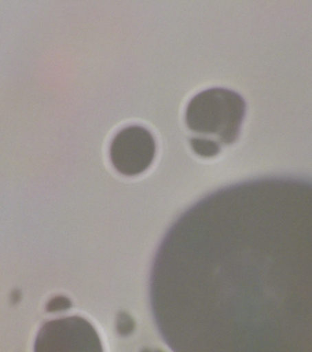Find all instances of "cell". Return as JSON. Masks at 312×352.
Returning <instances> with one entry per match:
<instances>
[{"label": "cell", "mask_w": 312, "mask_h": 352, "mask_svg": "<svg viewBox=\"0 0 312 352\" xmlns=\"http://www.w3.org/2000/svg\"><path fill=\"white\" fill-rule=\"evenodd\" d=\"M246 111V101L238 93L208 89L192 97L186 122L190 131L216 137L220 145H231L240 137Z\"/></svg>", "instance_id": "1"}, {"label": "cell", "mask_w": 312, "mask_h": 352, "mask_svg": "<svg viewBox=\"0 0 312 352\" xmlns=\"http://www.w3.org/2000/svg\"><path fill=\"white\" fill-rule=\"evenodd\" d=\"M34 352H103V348L90 322L68 317L43 325L36 336Z\"/></svg>", "instance_id": "2"}, {"label": "cell", "mask_w": 312, "mask_h": 352, "mask_svg": "<svg viewBox=\"0 0 312 352\" xmlns=\"http://www.w3.org/2000/svg\"><path fill=\"white\" fill-rule=\"evenodd\" d=\"M153 135L142 126H129L113 138L109 157L113 167L120 173L135 176L148 169L155 157Z\"/></svg>", "instance_id": "3"}, {"label": "cell", "mask_w": 312, "mask_h": 352, "mask_svg": "<svg viewBox=\"0 0 312 352\" xmlns=\"http://www.w3.org/2000/svg\"><path fill=\"white\" fill-rule=\"evenodd\" d=\"M190 146L194 153L204 157H214L221 151V145L205 138H192Z\"/></svg>", "instance_id": "4"}, {"label": "cell", "mask_w": 312, "mask_h": 352, "mask_svg": "<svg viewBox=\"0 0 312 352\" xmlns=\"http://www.w3.org/2000/svg\"><path fill=\"white\" fill-rule=\"evenodd\" d=\"M71 307V301L66 297H56L47 305V311H64Z\"/></svg>", "instance_id": "5"}]
</instances>
